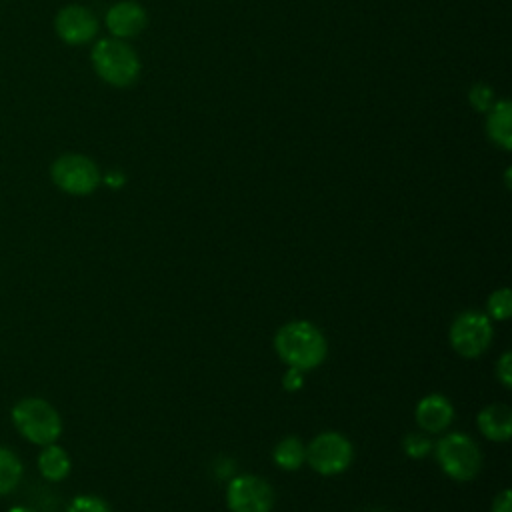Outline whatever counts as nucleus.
<instances>
[{
  "instance_id": "1",
  "label": "nucleus",
  "mask_w": 512,
  "mask_h": 512,
  "mask_svg": "<svg viewBox=\"0 0 512 512\" xmlns=\"http://www.w3.org/2000/svg\"><path fill=\"white\" fill-rule=\"evenodd\" d=\"M274 350L286 366L306 372L324 362L328 344L318 326L308 320H292L278 328Z\"/></svg>"
},
{
  "instance_id": "2",
  "label": "nucleus",
  "mask_w": 512,
  "mask_h": 512,
  "mask_svg": "<svg viewBox=\"0 0 512 512\" xmlns=\"http://www.w3.org/2000/svg\"><path fill=\"white\" fill-rule=\"evenodd\" d=\"M434 452L442 472L456 482H468L476 478L482 468V452L478 444L462 432H450L442 436L436 442Z\"/></svg>"
},
{
  "instance_id": "3",
  "label": "nucleus",
  "mask_w": 512,
  "mask_h": 512,
  "mask_svg": "<svg viewBox=\"0 0 512 512\" xmlns=\"http://www.w3.org/2000/svg\"><path fill=\"white\" fill-rule=\"evenodd\" d=\"M92 64L96 74L112 86H128L140 72L136 52L120 38H104L92 48Z\"/></svg>"
},
{
  "instance_id": "4",
  "label": "nucleus",
  "mask_w": 512,
  "mask_h": 512,
  "mask_svg": "<svg viewBox=\"0 0 512 512\" xmlns=\"http://www.w3.org/2000/svg\"><path fill=\"white\" fill-rule=\"evenodd\" d=\"M12 420L18 432L34 444L48 446L60 432L62 422L52 404L42 398H24L12 408Z\"/></svg>"
},
{
  "instance_id": "5",
  "label": "nucleus",
  "mask_w": 512,
  "mask_h": 512,
  "mask_svg": "<svg viewBox=\"0 0 512 512\" xmlns=\"http://www.w3.org/2000/svg\"><path fill=\"white\" fill-rule=\"evenodd\" d=\"M354 458L350 440L340 432H322L306 446V462L320 476L342 474Z\"/></svg>"
},
{
  "instance_id": "6",
  "label": "nucleus",
  "mask_w": 512,
  "mask_h": 512,
  "mask_svg": "<svg viewBox=\"0 0 512 512\" xmlns=\"http://www.w3.org/2000/svg\"><path fill=\"white\" fill-rule=\"evenodd\" d=\"M492 322L486 314L468 310L454 318L448 340L456 354L462 358H478L484 354L492 342Z\"/></svg>"
},
{
  "instance_id": "7",
  "label": "nucleus",
  "mask_w": 512,
  "mask_h": 512,
  "mask_svg": "<svg viewBox=\"0 0 512 512\" xmlns=\"http://www.w3.org/2000/svg\"><path fill=\"white\" fill-rule=\"evenodd\" d=\"M54 184L74 196H86L100 184L98 166L82 154H64L52 164Z\"/></svg>"
},
{
  "instance_id": "8",
  "label": "nucleus",
  "mask_w": 512,
  "mask_h": 512,
  "mask_svg": "<svg viewBox=\"0 0 512 512\" xmlns=\"http://www.w3.org/2000/svg\"><path fill=\"white\" fill-rule=\"evenodd\" d=\"M230 512H270L274 506L272 486L258 476H236L226 488Z\"/></svg>"
},
{
  "instance_id": "9",
  "label": "nucleus",
  "mask_w": 512,
  "mask_h": 512,
  "mask_svg": "<svg viewBox=\"0 0 512 512\" xmlns=\"http://www.w3.org/2000/svg\"><path fill=\"white\" fill-rule=\"evenodd\" d=\"M56 32L68 44H84L96 36L98 22L88 8L72 4L58 12Z\"/></svg>"
},
{
  "instance_id": "10",
  "label": "nucleus",
  "mask_w": 512,
  "mask_h": 512,
  "mask_svg": "<svg viewBox=\"0 0 512 512\" xmlns=\"http://www.w3.org/2000/svg\"><path fill=\"white\" fill-rule=\"evenodd\" d=\"M414 418H416V424L424 432L438 434V432H444L452 424L454 408H452V402L446 396L428 394L416 404Z\"/></svg>"
},
{
  "instance_id": "11",
  "label": "nucleus",
  "mask_w": 512,
  "mask_h": 512,
  "mask_svg": "<svg viewBox=\"0 0 512 512\" xmlns=\"http://www.w3.org/2000/svg\"><path fill=\"white\" fill-rule=\"evenodd\" d=\"M106 26L116 38H132L146 26V10L132 0L116 2L106 12Z\"/></svg>"
},
{
  "instance_id": "12",
  "label": "nucleus",
  "mask_w": 512,
  "mask_h": 512,
  "mask_svg": "<svg viewBox=\"0 0 512 512\" xmlns=\"http://www.w3.org/2000/svg\"><path fill=\"white\" fill-rule=\"evenodd\" d=\"M478 430L492 442H508L512 434V410L506 404H488L476 416Z\"/></svg>"
},
{
  "instance_id": "13",
  "label": "nucleus",
  "mask_w": 512,
  "mask_h": 512,
  "mask_svg": "<svg viewBox=\"0 0 512 512\" xmlns=\"http://www.w3.org/2000/svg\"><path fill=\"white\" fill-rule=\"evenodd\" d=\"M510 102L500 100L494 102L488 116V136L494 144H498L504 150H510L512 144V132H510Z\"/></svg>"
},
{
  "instance_id": "14",
  "label": "nucleus",
  "mask_w": 512,
  "mask_h": 512,
  "mask_svg": "<svg viewBox=\"0 0 512 512\" xmlns=\"http://www.w3.org/2000/svg\"><path fill=\"white\" fill-rule=\"evenodd\" d=\"M272 458L276 466L282 470H288V472L298 470L306 460V446L300 442V438L286 436L274 446Z\"/></svg>"
},
{
  "instance_id": "15",
  "label": "nucleus",
  "mask_w": 512,
  "mask_h": 512,
  "mask_svg": "<svg viewBox=\"0 0 512 512\" xmlns=\"http://www.w3.org/2000/svg\"><path fill=\"white\" fill-rule=\"evenodd\" d=\"M38 468L44 478L62 480L70 472V458H68L66 450H62L60 446L48 444L38 458Z\"/></svg>"
},
{
  "instance_id": "16",
  "label": "nucleus",
  "mask_w": 512,
  "mask_h": 512,
  "mask_svg": "<svg viewBox=\"0 0 512 512\" xmlns=\"http://www.w3.org/2000/svg\"><path fill=\"white\" fill-rule=\"evenodd\" d=\"M22 476V464L18 456L6 448H0V494H8L16 488Z\"/></svg>"
},
{
  "instance_id": "17",
  "label": "nucleus",
  "mask_w": 512,
  "mask_h": 512,
  "mask_svg": "<svg viewBox=\"0 0 512 512\" xmlns=\"http://www.w3.org/2000/svg\"><path fill=\"white\" fill-rule=\"evenodd\" d=\"M488 312L494 320H508L512 316V292L510 288H498L488 298Z\"/></svg>"
},
{
  "instance_id": "18",
  "label": "nucleus",
  "mask_w": 512,
  "mask_h": 512,
  "mask_svg": "<svg viewBox=\"0 0 512 512\" xmlns=\"http://www.w3.org/2000/svg\"><path fill=\"white\" fill-rule=\"evenodd\" d=\"M402 448L404 452L410 456V458H426L430 452H432V442L426 434H420V432H410L404 436L402 440Z\"/></svg>"
},
{
  "instance_id": "19",
  "label": "nucleus",
  "mask_w": 512,
  "mask_h": 512,
  "mask_svg": "<svg viewBox=\"0 0 512 512\" xmlns=\"http://www.w3.org/2000/svg\"><path fill=\"white\" fill-rule=\"evenodd\" d=\"M66 512H110L108 504L96 496H76Z\"/></svg>"
},
{
  "instance_id": "20",
  "label": "nucleus",
  "mask_w": 512,
  "mask_h": 512,
  "mask_svg": "<svg viewBox=\"0 0 512 512\" xmlns=\"http://www.w3.org/2000/svg\"><path fill=\"white\" fill-rule=\"evenodd\" d=\"M468 100H470V104H472L478 112H486V110H490L492 104H494V92H492V88L486 86V84H476V86L470 90Z\"/></svg>"
},
{
  "instance_id": "21",
  "label": "nucleus",
  "mask_w": 512,
  "mask_h": 512,
  "mask_svg": "<svg viewBox=\"0 0 512 512\" xmlns=\"http://www.w3.org/2000/svg\"><path fill=\"white\" fill-rule=\"evenodd\" d=\"M496 378L504 388L512 386V354L504 352L496 362Z\"/></svg>"
},
{
  "instance_id": "22",
  "label": "nucleus",
  "mask_w": 512,
  "mask_h": 512,
  "mask_svg": "<svg viewBox=\"0 0 512 512\" xmlns=\"http://www.w3.org/2000/svg\"><path fill=\"white\" fill-rule=\"evenodd\" d=\"M304 386V372L298 368H290L282 376V388L286 392H298Z\"/></svg>"
},
{
  "instance_id": "23",
  "label": "nucleus",
  "mask_w": 512,
  "mask_h": 512,
  "mask_svg": "<svg viewBox=\"0 0 512 512\" xmlns=\"http://www.w3.org/2000/svg\"><path fill=\"white\" fill-rule=\"evenodd\" d=\"M492 512H512V494H510V490H502L494 498Z\"/></svg>"
},
{
  "instance_id": "24",
  "label": "nucleus",
  "mask_w": 512,
  "mask_h": 512,
  "mask_svg": "<svg viewBox=\"0 0 512 512\" xmlns=\"http://www.w3.org/2000/svg\"><path fill=\"white\" fill-rule=\"evenodd\" d=\"M106 182H108L110 186H122V184H124V176L114 172V174H108V176H106Z\"/></svg>"
},
{
  "instance_id": "25",
  "label": "nucleus",
  "mask_w": 512,
  "mask_h": 512,
  "mask_svg": "<svg viewBox=\"0 0 512 512\" xmlns=\"http://www.w3.org/2000/svg\"><path fill=\"white\" fill-rule=\"evenodd\" d=\"M10 512H30L28 508H24V506H16V508H12Z\"/></svg>"
}]
</instances>
